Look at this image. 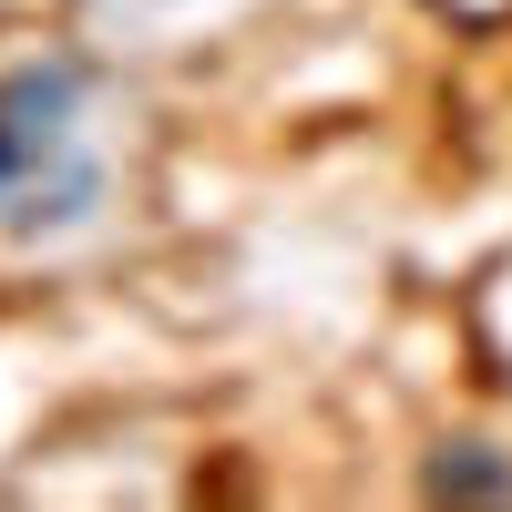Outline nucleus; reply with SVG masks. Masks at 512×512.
<instances>
[{
	"label": "nucleus",
	"instance_id": "f03ea898",
	"mask_svg": "<svg viewBox=\"0 0 512 512\" xmlns=\"http://www.w3.org/2000/svg\"><path fill=\"white\" fill-rule=\"evenodd\" d=\"M93 205H103V164L62 154V164H41V175L0 185V236H62V226L93 216Z\"/></svg>",
	"mask_w": 512,
	"mask_h": 512
},
{
	"label": "nucleus",
	"instance_id": "7ed1b4c3",
	"mask_svg": "<svg viewBox=\"0 0 512 512\" xmlns=\"http://www.w3.org/2000/svg\"><path fill=\"white\" fill-rule=\"evenodd\" d=\"M431 492H441V502H502V492H512V461H502L492 441H441V451H431Z\"/></svg>",
	"mask_w": 512,
	"mask_h": 512
},
{
	"label": "nucleus",
	"instance_id": "f257e3e1",
	"mask_svg": "<svg viewBox=\"0 0 512 512\" xmlns=\"http://www.w3.org/2000/svg\"><path fill=\"white\" fill-rule=\"evenodd\" d=\"M82 154V72L72 62H21L0 72V185Z\"/></svg>",
	"mask_w": 512,
	"mask_h": 512
}]
</instances>
